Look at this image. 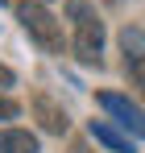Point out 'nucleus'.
<instances>
[{
  "label": "nucleus",
  "mask_w": 145,
  "mask_h": 153,
  "mask_svg": "<svg viewBox=\"0 0 145 153\" xmlns=\"http://www.w3.org/2000/svg\"><path fill=\"white\" fill-rule=\"evenodd\" d=\"M67 17L75 25V54L83 62L99 66V54H104V21H99V13L87 0H67Z\"/></svg>",
  "instance_id": "nucleus-1"
},
{
  "label": "nucleus",
  "mask_w": 145,
  "mask_h": 153,
  "mask_svg": "<svg viewBox=\"0 0 145 153\" xmlns=\"http://www.w3.org/2000/svg\"><path fill=\"white\" fill-rule=\"evenodd\" d=\"M17 21L25 25V33H29L46 54H62V25L46 13V4H37V0H21V4H17Z\"/></svg>",
  "instance_id": "nucleus-2"
},
{
  "label": "nucleus",
  "mask_w": 145,
  "mask_h": 153,
  "mask_svg": "<svg viewBox=\"0 0 145 153\" xmlns=\"http://www.w3.org/2000/svg\"><path fill=\"white\" fill-rule=\"evenodd\" d=\"M120 46H124V71L133 79V87L145 95V33L141 29H124Z\"/></svg>",
  "instance_id": "nucleus-3"
},
{
  "label": "nucleus",
  "mask_w": 145,
  "mask_h": 153,
  "mask_svg": "<svg viewBox=\"0 0 145 153\" xmlns=\"http://www.w3.org/2000/svg\"><path fill=\"white\" fill-rule=\"evenodd\" d=\"M99 108H104V112H112V116H116V124H124L133 137H145V112L137 108V103H129L124 95L104 91V95H99Z\"/></svg>",
  "instance_id": "nucleus-4"
},
{
  "label": "nucleus",
  "mask_w": 145,
  "mask_h": 153,
  "mask_svg": "<svg viewBox=\"0 0 145 153\" xmlns=\"http://www.w3.org/2000/svg\"><path fill=\"white\" fill-rule=\"evenodd\" d=\"M33 112H37V120H42V128H46V132H54V137H62V132L71 128V120H67V112H62L58 103L50 100V95H33Z\"/></svg>",
  "instance_id": "nucleus-5"
},
{
  "label": "nucleus",
  "mask_w": 145,
  "mask_h": 153,
  "mask_svg": "<svg viewBox=\"0 0 145 153\" xmlns=\"http://www.w3.org/2000/svg\"><path fill=\"white\" fill-rule=\"evenodd\" d=\"M0 153H37V141L25 128H8V132H0Z\"/></svg>",
  "instance_id": "nucleus-6"
},
{
  "label": "nucleus",
  "mask_w": 145,
  "mask_h": 153,
  "mask_svg": "<svg viewBox=\"0 0 145 153\" xmlns=\"http://www.w3.org/2000/svg\"><path fill=\"white\" fill-rule=\"evenodd\" d=\"M91 137H96L99 145H108V149H112V153H133V141H129V137H120L116 128L99 124V120H91Z\"/></svg>",
  "instance_id": "nucleus-7"
},
{
  "label": "nucleus",
  "mask_w": 145,
  "mask_h": 153,
  "mask_svg": "<svg viewBox=\"0 0 145 153\" xmlns=\"http://www.w3.org/2000/svg\"><path fill=\"white\" fill-rule=\"evenodd\" d=\"M21 108H17V100H8V95H0V120H13Z\"/></svg>",
  "instance_id": "nucleus-8"
},
{
  "label": "nucleus",
  "mask_w": 145,
  "mask_h": 153,
  "mask_svg": "<svg viewBox=\"0 0 145 153\" xmlns=\"http://www.w3.org/2000/svg\"><path fill=\"white\" fill-rule=\"evenodd\" d=\"M0 87H13V71L8 66H0Z\"/></svg>",
  "instance_id": "nucleus-9"
},
{
  "label": "nucleus",
  "mask_w": 145,
  "mask_h": 153,
  "mask_svg": "<svg viewBox=\"0 0 145 153\" xmlns=\"http://www.w3.org/2000/svg\"><path fill=\"white\" fill-rule=\"evenodd\" d=\"M37 4H46V0H37Z\"/></svg>",
  "instance_id": "nucleus-10"
}]
</instances>
